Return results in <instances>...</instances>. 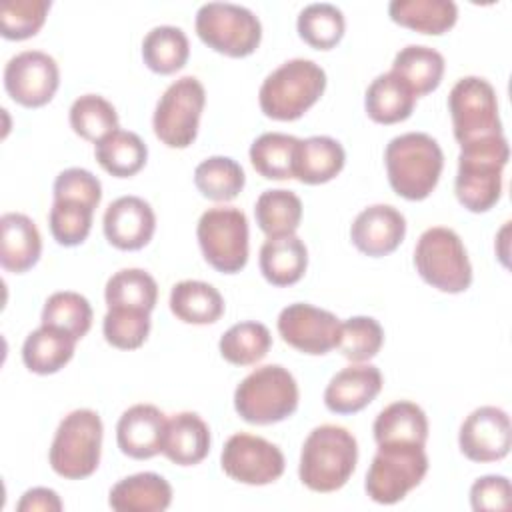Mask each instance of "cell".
Listing matches in <instances>:
<instances>
[{"label":"cell","instance_id":"6da1fadb","mask_svg":"<svg viewBox=\"0 0 512 512\" xmlns=\"http://www.w3.org/2000/svg\"><path fill=\"white\" fill-rule=\"evenodd\" d=\"M358 462V444L344 426H316L304 440L298 476L312 492L328 494L340 490Z\"/></svg>","mask_w":512,"mask_h":512},{"label":"cell","instance_id":"7a4b0ae2","mask_svg":"<svg viewBox=\"0 0 512 512\" xmlns=\"http://www.w3.org/2000/svg\"><path fill=\"white\" fill-rule=\"evenodd\" d=\"M508 142L504 134L480 138L460 146L454 192L470 212H488L502 194V170L508 164Z\"/></svg>","mask_w":512,"mask_h":512},{"label":"cell","instance_id":"3957f363","mask_svg":"<svg viewBox=\"0 0 512 512\" xmlns=\"http://www.w3.org/2000/svg\"><path fill=\"white\" fill-rule=\"evenodd\" d=\"M384 164L388 182L398 196L424 200L440 180L444 154L430 134L406 132L388 142Z\"/></svg>","mask_w":512,"mask_h":512},{"label":"cell","instance_id":"277c9868","mask_svg":"<svg viewBox=\"0 0 512 512\" xmlns=\"http://www.w3.org/2000/svg\"><path fill=\"white\" fill-rule=\"evenodd\" d=\"M326 88V72L308 58H292L272 70L258 92L260 110L272 120H296L312 108Z\"/></svg>","mask_w":512,"mask_h":512},{"label":"cell","instance_id":"5b68a950","mask_svg":"<svg viewBox=\"0 0 512 512\" xmlns=\"http://www.w3.org/2000/svg\"><path fill=\"white\" fill-rule=\"evenodd\" d=\"M298 384L280 364H266L250 372L234 390L238 416L256 426L290 418L298 408Z\"/></svg>","mask_w":512,"mask_h":512},{"label":"cell","instance_id":"8992f818","mask_svg":"<svg viewBox=\"0 0 512 512\" xmlns=\"http://www.w3.org/2000/svg\"><path fill=\"white\" fill-rule=\"evenodd\" d=\"M104 426L90 408L72 410L56 428L48 460L52 470L66 480H82L96 472L102 452Z\"/></svg>","mask_w":512,"mask_h":512},{"label":"cell","instance_id":"52a82bcc","mask_svg":"<svg viewBox=\"0 0 512 512\" xmlns=\"http://www.w3.org/2000/svg\"><path fill=\"white\" fill-rule=\"evenodd\" d=\"M414 266L426 284L460 294L472 284V266L460 236L446 226L424 230L414 248Z\"/></svg>","mask_w":512,"mask_h":512},{"label":"cell","instance_id":"ba28073f","mask_svg":"<svg viewBox=\"0 0 512 512\" xmlns=\"http://www.w3.org/2000/svg\"><path fill=\"white\" fill-rule=\"evenodd\" d=\"M196 34L212 50L230 58L252 54L262 40L258 16L240 4L206 2L196 12Z\"/></svg>","mask_w":512,"mask_h":512},{"label":"cell","instance_id":"9c48e42d","mask_svg":"<svg viewBox=\"0 0 512 512\" xmlns=\"http://www.w3.org/2000/svg\"><path fill=\"white\" fill-rule=\"evenodd\" d=\"M206 262L224 274L240 272L248 262V218L236 206L208 208L196 226Z\"/></svg>","mask_w":512,"mask_h":512},{"label":"cell","instance_id":"30bf717a","mask_svg":"<svg viewBox=\"0 0 512 512\" xmlns=\"http://www.w3.org/2000/svg\"><path fill=\"white\" fill-rule=\"evenodd\" d=\"M426 472L424 446H378L364 488L376 504H396L424 480Z\"/></svg>","mask_w":512,"mask_h":512},{"label":"cell","instance_id":"8fae6325","mask_svg":"<svg viewBox=\"0 0 512 512\" xmlns=\"http://www.w3.org/2000/svg\"><path fill=\"white\" fill-rule=\"evenodd\" d=\"M206 92L196 76H182L160 96L152 126L156 138L168 148H188L198 134Z\"/></svg>","mask_w":512,"mask_h":512},{"label":"cell","instance_id":"7c38bea8","mask_svg":"<svg viewBox=\"0 0 512 512\" xmlns=\"http://www.w3.org/2000/svg\"><path fill=\"white\" fill-rule=\"evenodd\" d=\"M448 110L452 116L454 138L460 146L504 134L498 116L496 90L480 76H464L452 86L448 94Z\"/></svg>","mask_w":512,"mask_h":512},{"label":"cell","instance_id":"4fadbf2b","mask_svg":"<svg viewBox=\"0 0 512 512\" xmlns=\"http://www.w3.org/2000/svg\"><path fill=\"white\" fill-rule=\"evenodd\" d=\"M222 470L236 482L266 486L284 474L282 450L262 436L248 432L232 434L220 454Z\"/></svg>","mask_w":512,"mask_h":512},{"label":"cell","instance_id":"5bb4252c","mask_svg":"<svg viewBox=\"0 0 512 512\" xmlns=\"http://www.w3.org/2000/svg\"><path fill=\"white\" fill-rule=\"evenodd\" d=\"M60 84L56 60L42 50H24L12 56L4 68V88L8 96L26 108L48 104Z\"/></svg>","mask_w":512,"mask_h":512},{"label":"cell","instance_id":"9a60e30c","mask_svg":"<svg viewBox=\"0 0 512 512\" xmlns=\"http://www.w3.org/2000/svg\"><path fill=\"white\" fill-rule=\"evenodd\" d=\"M278 332L294 350L310 356H322L336 348L340 320L328 310L296 302L288 304L278 314Z\"/></svg>","mask_w":512,"mask_h":512},{"label":"cell","instance_id":"2e32d148","mask_svg":"<svg viewBox=\"0 0 512 512\" xmlns=\"http://www.w3.org/2000/svg\"><path fill=\"white\" fill-rule=\"evenodd\" d=\"M460 452L472 462H496L508 456L512 444L510 416L496 406L472 410L460 426Z\"/></svg>","mask_w":512,"mask_h":512},{"label":"cell","instance_id":"e0dca14e","mask_svg":"<svg viewBox=\"0 0 512 512\" xmlns=\"http://www.w3.org/2000/svg\"><path fill=\"white\" fill-rule=\"evenodd\" d=\"M104 236L118 250L144 248L156 230L152 206L140 196H120L108 204L104 218Z\"/></svg>","mask_w":512,"mask_h":512},{"label":"cell","instance_id":"ac0fdd59","mask_svg":"<svg viewBox=\"0 0 512 512\" xmlns=\"http://www.w3.org/2000/svg\"><path fill=\"white\" fill-rule=\"evenodd\" d=\"M404 236L406 218L390 204H372L364 208L350 226L352 244L372 258L394 252Z\"/></svg>","mask_w":512,"mask_h":512},{"label":"cell","instance_id":"d6986e66","mask_svg":"<svg viewBox=\"0 0 512 512\" xmlns=\"http://www.w3.org/2000/svg\"><path fill=\"white\" fill-rule=\"evenodd\" d=\"M166 416L154 404H134L122 412L116 424V442L122 454L148 460L162 452Z\"/></svg>","mask_w":512,"mask_h":512},{"label":"cell","instance_id":"ffe728a7","mask_svg":"<svg viewBox=\"0 0 512 512\" xmlns=\"http://www.w3.org/2000/svg\"><path fill=\"white\" fill-rule=\"evenodd\" d=\"M382 390V374L372 364H352L336 372L326 390L324 404L334 414H354L366 408Z\"/></svg>","mask_w":512,"mask_h":512},{"label":"cell","instance_id":"44dd1931","mask_svg":"<svg viewBox=\"0 0 512 512\" xmlns=\"http://www.w3.org/2000/svg\"><path fill=\"white\" fill-rule=\"evenodd\" d=\"M0 264L4 270L22 274L30 270L42 252V236L32 218L20 212H6L0 218Z\"/></svg>","mask_w":512,"mask_h":512},{"label":"cell","instance_id":"7402d4cb","mask_svg":"<svg viewBox=\"0 0 512 512\" xmlns=\"http://www.w3.org/2000/svg\"><path fill=\"white\" fill-rule=\"evenodd\" d=\"M372 432L378 446H424L428 440V418L418 404L398 400L376 416Z\"/></svg>","mask_w":512,"mask_h":512},{"label":"cell","instance_id":"603a6c76","mask_svg":"<svg viewBox=\"0 0 512 512\" xmlns=\"http://www.w3.org/2000/svg\"><path fill=\"white\" fill-rule=\"evenodd\" d=\"M172 502V486L156 472H138L116 482L108 504L118 512H164Z\"/></svg>","mask_w":512,"mask_h":512},{"label":"cell","instance_id":"cb8c5ba5","mask_svg":"<svg viewBox=\"0 0 512 512\" xmlns=\"http://www.w3.org/2000/svg\"><path fill=\"white\" fill-rule=\"evenodd\" d=\"M210 452L208 424L196 412H178L166 422L162 454L178 466H194Z\"/></svg>","mask_w":512,"mask_h":512},{"label":"cell","instance_id":"d4e9b609","mask_svg":"<svg viewBox=\"0 0 512 512\" xmlns=\"http://www.w3.org/2000/svg\"><path fill=\"white\" fill-rule=\"evenodd\" d=\"M346 162L342 144L330 136H310L298 140L292 174L302 184H324L340 174Z\"/></svg>","mask_w":512,"mask_h":512},{"label":"cell","instance_id":"484cf974","mask_svg":"<svg viewBox=\"0 0 512 512\" xmlns=\"http://www.w3.org/2000/svg\"><path fill=\"white\" fill-rule=\"evenodd\" d=\"M308 266V250L296 236L268 238L260 248V272L272 286L296 284Z\"/></svg>","mask_w":512,"mask_h":512},{"label":"cell","instance_id":"4316f807","mask_svg":"<svg viewBox=\"0 0 512 512\" xmlns=\"http://www.w3.org/2000/svg\"><path fill=\"white\" fill-rule=\"evenodd\" d=\"M416 106V96L394 72L376 76L364 98L366 114L378 124H396L406 120Z\"/></svg>","mask_w":512,"mask_h":512},{"label":"cell","instance_id":"83f0119b","mask_svg":"<svg viewBox=\"0 0 512 512\" xmlns=\"http://www.w3.org/2000/svg\"><path fill=\"white\" fill-rule=\"evenodd\" d=\"M170 310L186 324H214L224 314V298L208 282L182 280L170 290Z\"/></svg>","mask_w":512,"mask_h":512},{"label":"cell","instance_id":"f1b7e54d","mask_svg":"<svg viewBox=\"0 0 512 512\" xmlns=\"http://www.w3.org/2000/svg\"><path fill=\"white\" fill-rule=\"evenodd\" d=\"M76 342L70 334L42 324L22 344L24 366L34 374H54L72 360Z\"/></svg>","mask_w":512,"mask_h":512},{"label":"cell","instance_id":"f546056e","mask_svg":"<svg viewBox=\"0 0 512 512\" xmlns=\"http://www.w3.org/2000/svg\"><path fill=\"white\" fill-rule=\"evenodd\" d=\"M390 72L404 80L418 98L440 86L444 76V56L430 46L410 44L394 56Z\"/></svg>","mask_w":512,"mask_h":512},{"label":"cell","instance_id":"4dcf8cb0","mask_svg":"<svg viewBox=\"0 0 512 512\" xmlns=\"http://www.w3.org/2000/svg\"><path fill=\"white\" fill-rule=\"evenodd\" d=\"M390 18L422 34H444L456 24L458 6L452 0H392Z\"/></svg>","mask_w":512,"mask_h":512},{"label":"cell","instance_id":"1f68e13d","mask_svg":"<svg viewBox=\"0 0 512 512\" xmlns=\"http://www.w3.org/2000/svg\"><path fill=\"white\" fill-rule=\"evenodd\" d=\"M98 164L116 178H130L138 174L148 158L144 140L130 130H114L96 144Z\"/></svg>","mask_w":512,"mask_h":512},{"label":"cell","instance_id":"d6a6232c","mask_svg":"<svg viewBox=\"0 0 512 512\" xmlns=\"http://www.w3.org/2000/svg\"><path fill=\"white\" fill-rule=\"evenodd\" d=\"M254 216H256L258 228L268 238L290 236L300 226L302 200L286 188L264 190L256 200Z\"/></svg>","mask_w":512,"mask_h":512},{"label":"cell","instance_id":"836d02e7","mask_svg":"<svg viewBox=\"0 0 512 512\" xmlns=\"http://www.w3.org/2000/svg\"><path fill=\"white\" fill-rule=\"evenodd\" d=\"M190 54L188 36L178 26H154L142 40L144 64L156 74L178 72Z\"/></svg>","mask_w":512,"mask_h":512},{"label":"cell","instance_id":"e575fe53","mask_svg":"<svg viewBox=\"0 0 512 512\" xmlns=\"http://www.w3.org/2000/svg\"><path fill=\"white\" fill-rule=\"evenodd\" d=\"M104 298L108 308H138L152 312L158 300V284L142 268H122L108 278Z\"/></svg>","mask_w":512,"mask_h":512},{"label":"cell","instance_id":"d590c367","mask_svg":"<svg viewBox=\"0 0 512 512\" xmlns=\"http://www.w3.org/2000/svg\"><path fill=\"white\" fill-rule=\"evenodd\" d=\"M246 176L242 166L228 156H210L194 170L198 192L214 202L234 200L244 188Z\"/></svg>","mask_w":512,"mask_h":512},{"label":"cell","instance_id":"8d00e7d4","mask_svg":"<svg viewBox=\"0 0 512 512\" xmlns=\"http://www.w3.org/2000/svg\"><path fill=\"white\" fill-rule=\"evenodd\" d=\"M270 346V330L262 322L254 320L230 326L218 342L222 358L234 366H252L260 362L268 354Z\"/></svg>","mask_w":512,"mask_h":512},{"label":"cell","instance_id":"74e56055","mask_svg":"<svg viewBox=\"0 0 512 512\" xmlns=\"http://www.w3.org/2000/svg\"><path fill=\"white\" fill-rule=\"evenodd\" d=\"M300 138L282 132H266L250 146V162L254 170L268 180L294 178V150Z\"/></svg>","mask_w":512,"mask_h":512},{"label":"cell","instance_id":"f35d334b","mask_svg":"<svg viewBox=\"0 0 512 512\" xmlns=\"http://www.w3.org/2000/svg\"><path fill=\"white\" fill-rule=\"evenodd\" d=\"M296 28L308 46L330 50L342 40L346 20L338 6L328 2H314L300 10Z\"/></svg>","mask_w":512,"mask_h":512},{"label":"cell","instance_id":"ab89813d","mask_svg":"<svg viewBox=\"0 0 512 512\" xmlns=\"http://www.w3.org/2000/svg\"><path fill=\"white\" fill-rule=\"evenodd\" d=\"M42 324L58 328L70 334L74 340H80L88 334L92 326V306L78 292H54L44 302Z\"/></svg>","mask_w":512,"mask_h":512},{"label":"cell","instance_id":"60d3db41","mask_svg":"<svg viewBox=\"0 0 512 512\" xmlns=\"http://www.w3.org/2000/svg\"><path fill=\"white\" fill-rule=\"evenodd\" d=\"M70 126L80 138L98 144L102 138L118 130V114L106 98L98 94H84L70 106Z\"/></svg>","mask_w":512,"mask_h":512},{"label":"cell","instance_id":"b9f144b4","mask_svg":"<svg viewBox=\"0 0 512 512\" xmlns=\"http://www.w3.org/2000/svg\"><path fill=\"white\" fill-rule=\"evenodd\" d=\"M384 344V330L372 316H352L340 322V334L336 348L350 362H368Z\"/></svg>","mask_w":512,"mask_h":512},{"label":"cell","instance_id":"7bdbcfd3","mask_svg":"<svg viewBox=\"0 0 512 512\" xmlns=\"http://www.w3.org/2000/svg\"><path fill=\"white\" fill-rule=\"evenodd\" d=\"M102 332L110 346L118 350H136L148 338L150 312L138 308H108Z\"/></svg>","mask_w":512,"mask_h":512},{"label":"cell","instance_id":"ee69618b","mask_svg":"<svg viewBox=\"0 0 512 512\" xmlns=\"http://www.w3.org/2000/svg\"><path fill=\"white\" fill-rule=\"evenodd\" d=\"M50 0H8L0 6V34L6 40H26L44 26Z\"/></svg>","mask_w":512,"mask_h":512},{"label":"cell","instance_id":"f6af8a7d","mask_svg":"<svg viewBox=\"0 0 512 512\" xmlns=\"http://www.w3.org/2000/svg\"><path fill=\"white\" fill-rule=\"evenodd\" d=\"M92 216L94 208L86 204L54 200L48 214V226L60 246H78L90 234Z\"/></svg>","mask_w":512,"mask_h":512},{"label":"cell","instance_id":"bcb514c9","mask_svg":"<svg viewBox=\"0 0 512 512\" xmlns=\"http://www.w3.org/2000/svg\"><path fill=\"white\" fill-rule=\"evenodd\" d=\"M54 200L80 202L96 210L102 200V184L84 168H66L54 180Z\"/></svg>","mask_w":512,"mask_h":512},{"label":"cell","instance_id":"7dc6e473","mask_svg":"<svg viewBox=\"0 0 512 512\" xmlns=\"http://www.w3.org/2000/svg\"><path fill=\"white\" fill-rule=\"evenodd\" d=\"M510 480L500 474L478 478L470 488L472 510H508L510 508Z\"/></svg>","mask_w":512,"mask_h":512},{"label":"cell","instance_id":"c3c4849f","mask_svg":"<svg viewBox=\"0 0 512 512\" xmlns=\"http://www.w3.org/2000/svg\"><path fill=\"white\" fill-rule=\"evenodd\" d=\"M18 512H60L62 500L50 488H30L22 494L20 502L16 504Z\"/></svg>","mask_w":512,"mask_h":512}]
</instances>
